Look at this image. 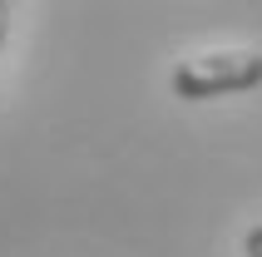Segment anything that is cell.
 <instances>
[{"mask_svg": "<svg viewBox=\"0 0 262 257\" xmlns=\"http://www.w3.org/2000/svg\"><path fill=\"white\" fill-rule=\"evenodd\" d=\"M168 84H173L178 99H188V104L243 94V89L262 84V55H252V50H218V55L183 59V65H173Z\"/></svg>", "mask_w": 262, "mask_h": 257, "instance_id": "obj_1", "label": "cell"}, {"mask_svg": "<svg viewBox=\"0 0 262 257\" xmlns=\"http://www.w3.org/2000/svg\"><path fill=\"white\" fill-rule=\"evenodd\" d=\"M5 30H10V5L0 0V50H5Z\"/></svg>", "mask_w": 262, "mask_h": 257, "instance_id": "obj_3", "label": "cell"}, {"mask_svg": "<svg viewBox=\"0 0 262 257\" xmlns=\"http://www.w3.org/2000/svg\"><path fill=\"white\" fill-rule=\"evenodd\" d=\"M243 252H248V257H262V223H252V228H248V238H243Z\"/></svg>", "mask_w": 262, "mask_h": 257, "instance_id": "obj_2", "label": "cell"}]
</instances>
